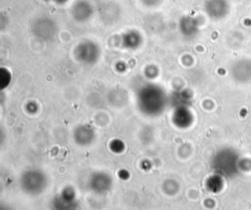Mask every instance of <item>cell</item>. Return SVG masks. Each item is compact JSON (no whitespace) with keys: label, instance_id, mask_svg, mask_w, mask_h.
Instances as JSON below:
<instances>
[{"label":"cell","instance_id":"6da1fadb","mask_svg":"<svg viewBox=\"0 0 251 210\" xmlns=\"http://www.w3.org/2000/svg\"><path fill=\"white\" fill-rule=\"evenodd\" d=\"M211 166L215 175L227 179L233 178L239 173L240 158L232 148H223L215 154Z\"/></svg>","mask_w":251,"mask_h":210},{"label":"cell","instance_id":"5bb4252c","mask_svg":"<svg viewBox=\"0 0 251 210\" xmlns=\"http://www.w3.org/2000/svg\"><path fill=\"white\" fill-rule=\"evenodd\" d=\"M163 188H164V191L170 195L172 194H175L177 192L178 190V184L174 181V180H167L166 182H164V184H163Z\"/></svg>","mask_w":251,"mask_h":210},{"label":"cell","instance_id":"8992f818","mask_svg":"<svg viewBox=\"0 0 251 210\" xmlns=\"http://www.w3.org/2000/svg\"><path fill=\"white\" fill-rule=\"evenodd\" d=\"M32 31L39 38H42L44 40H50L55 36L57 32V26L54 21L44 17L37 19L33 23Z\"/></svg>","mask_w":251,"mask_h":210},{"label":"cell","instance_id":"4fadbf2b","mask_svg":"<svg viewBox=\"0 0 251 210\" xmlns=\"http://www.w3.org/2000/svg\"><path fill=\"white\" fill-rule=\"evenodd\" d=\"M73 189L68 188L65 189L62 194L57 197L58 200L55 203V207H59V208H71L72 205L74 204V200H75V195L72 193Z\"/></svg>","mask_w":251,"mask_h":210},{"label":"cell","instance_id":"9a60e30c","mask_svg":"<svg viewBox=\"0 0 251 210\" xmlns=\"http://www.w3.org/2000/svg\"><path fill=\"white\" fill-rule=\"evenodd\" d=\"M162 0H141V2L148 7H155L161 3Z\"/></svg>","mask_w":251,"mask_h":210},{"label":"cell","instance_id":"7c38bea8","mask_svg":"<svg viewBox=\"0 0 251 210\" xmlns=\"http://www.w3.org/2000/svg\"><path fill=\"white\" fill-rule=\"evenodd\" d=\"M142 42V36L135 30L127 31L123 35V45L128 49L137 48Z\"/></svg>","mask_w":251,"mask_h":210},{"label":"cell","instance_id":"2e32d148","mask_svg":"<svg viewBox=\"0 0 251 210\" xmlns=\"http://www.w3.org/2000/svg\"><path fill=\"white\" fill-rule=\"evenodd\" d=\"M46 1H53V2H55V3H57V4H64V3H66L68 0H46Z\"/></svg>","mask_w":251,"mask_h":210},{"label":"cell","instance_id":"7a4b0ae2","mask_svg":"<svg viewBox=\"0 0 251 210\" xmlns=\"http://www.w3.org/2000/svg\"><path fill=\"white\" fill-rule=\"evenodd\" d=\"M140 109L148 115H157L166 106V94L156 85L143 87L138 95Z\"/></svg>","mask_w":251,"mask_h":210},{"label":"cell","instance_id":"8fae6325","mask_svg":"<svg viewBox=\"0 0 251 210\" xmlns=\"http://www.w3.org/2000/svg\"><path fill=\"white\" fill-rule=\"evenodd\" d=\"M94 136H95L94 131L91 129V127L86 125L77 127L74 133L75 140L77 142V144H80V145L90 144L94 139Z\"/></svg>","mask_w":251,"mask_h":210},{"label":"cell","instance_id":"3957f363","mask_svg":"<svg viewBox=\"0 0 251 210\" xmlns=\"http://www.w3.org/2000/svg\"><path fill=\"white\" fill-rule=\"evenodd\" d=\"M21 186L25 193L37 195L46 188L47 178L40 170H27L21 177Z\"/></svg>","mask_w":251,"mask_h":210},{"label":"cell","instance_id":"5b68a950","mask_svg":"<svg viewBox=\"0 0 251 210\" xmlns=\"http://www.w3.org/2000/svg\"><path fill=\"white\" fill-rule=\"evenodd\" d=\"M230 75L232 79L239 83H247L251 81V60L241 58L235 61L230 67Z\"/></svg>","mask_w":251,"mask_h":210},{"label":"cell","instance_id":"9c48e42d","mask_svg":"<svg viewBox=\"0 0 251 210\" xmlns=\"http://www.w3.org/2000/svg\"><path fill=\"white\" fill-rule=\"evenodd\" d=\"M71 13L75 21L83 23L90 19L93 14V8L89 2L85 0H77L74 3Z\"/></svg>","mask_w":251,"mask_h":210},{"label":"cell","instance_id":"30bf717a","mask_svg":"<svg viewBox=\"0 0 251 210\" xmlns=\"http://www.w3.org/2000/svg\"><path fill=\"white\" fill-rule=\"evenodd\" d=\"M179 30L186 38H192L199 31L198 20L191 16H184L179 20Z\"/></svg>","mask_w":251,"mask_h":210},{"label":"cell","instance_id":"ba28073f","mask_svg":"<svg viewBox=\"0 0 251 210\" xmlns=\"http://www.w3.org/2000/svg\"><path fill=\"white\" fill-rule=\"evenodd\" d=\"M89 185L93 191L98 193H105L111 189L112 179L106 173L97 172L91 176Z\"/></svg>","mask_w":251,"mask_h":210},{"label":"cell","instance_id":"52a82bcc","mask_svg":"<svg viewBox=\"0 0 251 210\" xmlns=\"http://www.w3.org/2000/svg\"><path fill=\"white\" fill-rule=\"evenodd\" d=\"M204 9L211 19L222 20L229 13V4L227 0H206Z\"/></svg>","mask_w":251,"mask_h":210},{"label":"cell","instance_id":"277c9868","mask_svg":"<svg viewBox=\"0 0 251 210\" xmlns=\"http://www.w3.org/2000/svg\"><path fill=\"white\" fill-rule=\"evenodd\" d=\"M75 58L84 64L95 63L100 56V49L98 45L90 40L80 42L75 50Z\"/></svg>","mask_w":251,"mask_h":210}]
</instances>
